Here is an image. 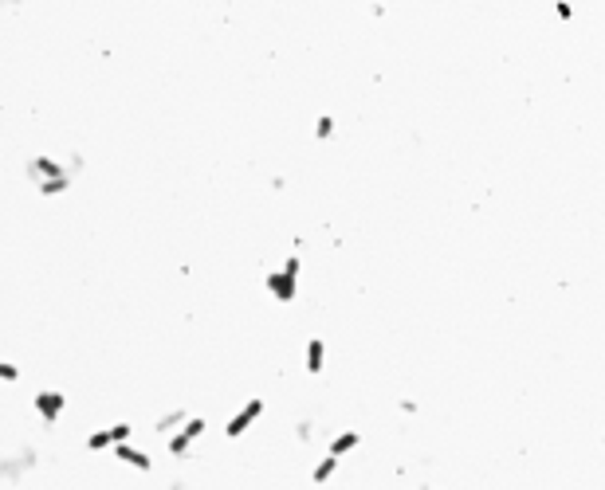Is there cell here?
I'll return each mask as SVG.
<instances>
[{"label": "cell", "instance_id": "6da1fadb", "mask_svg": "<svg viewBox=\"0 0 605 490\" xmlns=\"http://www.w3.org/2000/svg\"><path fill=\"white\" fill-rule=\"evenodd\" d=\"M260 416H264V400H260V397H252V400H248V404L240 408L236 416H232L228 423H224V435H228V440H240V435H244V431L252 428V423H256Z\"/></svg>", "mask_w": 605, "mask_h": 490}, {"label": "cell", "instance_id": "9c48e42d", "mask_svg": "<svg viewBox=\"0 0 605 490\" xmlns=\"http://www.w3.org/2000/svg\"><path fill=\"white\" fill-rule=\"evenodd\" d=\"M358 443H362V435H358V431H338V435H334V440H331V451H326V455H334V459H342V455H346V451H354V448H358Z\"/></svg>", "mask_w": 605, "mask_h": 490}, {"label": "cell", "instance_id": "e0dca14e", "mask_svg": "<svg viewBox=\"0 0 605 490\" xmlns=\"http://www.w3.org/2000/svg\"><path fill=\"white\" fill-rule=\"evenodd\" d=\"M295 435H299L303 443H307V440H311V423H299V428H295Z\"/></svg>", "mask_w": 605, "mask_h": 490}, {"label": "cell", "instance_id": "7c38bea8", "mask_svg": "<svg viewBox=\"0 0 605 490\" xmlns=\"http://www.w3.org/2000/svg\"><path fill=\"white\" fill-rule=\"evenodd\" d=\"M106 448H114L111 428H99V431H91V435H87V451H106Z\"/></svg>", "mask_w": 605, "mask_h": 490}, {"label": "cell", "instance_id": "4fadbf2b", "mask_svg": "<svg viewBox=\"0 0 605 490\" xmlns=\"http://www.w3.org/2000/svg\"><path fill=\"white\" fill-rule=\"evenodd\" d=\"M331 134H334V118H331V114H318V118H315V137H318V142H326Z\"/></svg>", "mask_w": 605, "mask_h": 490}, {"label": "cell", "instance_id": "5bb4252c", "mask_svg": "<svg viewBox=\"0 0 605 490\" xmlns=\"http://www.w3.org/2000/svg\"><path fill=\"white\" fill-rule=\"evenodd\" d=\"M111 435H114V448H118V443H130L134 428H130V423H111Z\"/></svg>", "mask_w": 605, "mask_h": 490}, {"label": "cell", "instance_id": "ba28073f", "mask_svg": "<svg viewBox=\"0 0 605 490\" xmlns=\"http://www.w3.org/2000/svg\"><path fill=\"white\" fill-rule=\"evenodd\" d=\"M189 420H193V416H189V412H185V408H173V412H165V416H162V420H157V423H154V431H157V435H170V431H173V428H177V431H181V428H185V423H189Z\"/></svg>", "mask_w": 605, "mask_h": 490}, {"label": "cell", "instance_id": "5b68a950", "mask_svg": "<svg viewBox=\"0 0 605 490\" xmlns=\"http://www.w3.org/2000/svg\"><path fill=\"white\" fill-rule=\"evenodd\" d=\"M267 290H272V298L275 302H291V298L299 295V287H295V279L291 275H283V270H267Z\"/></svg>", "mask_w": 605, "mask_h": 490}, {"label": "cell", "instance_id": "ac0fdd59", "mask_svg": "<svg viewBox=\"0 0 605 490\" xmlns=\"http://www.w3.org/2000/svg\"><path fill=\"white\" fill-rule=\"evenodd\" d=\"M421 490H433V486H421Z\"/></svg>", "mask_w": 605, "mask_h": 490}, {"label": "cell", "instance_id": "52a82bcc", "mask_svg": "<svg viewBox=\"0 0 605 490\" xmlns=\"http://www.w3.org/2000/svg\"><path fill=\"white\" fill-rule=\"evenodd\" d=\"M303 365H307V372H323V365H326V346H323V338H311V341H307Z\"/></svg>", "mask_w": 605, "mask_h": 490}, {"label": "cell", "instance_id": "3957f363", "mask_svg": "<svg viewBox=\"0 0 605 490\" xmlns=\"http://www.w3.org/2000/svg\"><path fill=\"white\" fill-rule=\"evenodd\" d=\"M205 428H209L205 416H193V420H189L185 428L173 431V435H170V455H177V459H181L189 448H193V440H201V435H205Z\"/></svg>", "mask_w": 605, "mask_h": 490}, {"label": "cell", "instance_id": "277c9868", "mask_svg": "<svg viewBox=\"0 0 605 490\" xmlns=\"http://www.w3.org/2000/svg\"><path fill=\"white\" fill-rule=\"evenodd\" d=\"M28 173H32V181H35V185H40V181L67 177V169H63L60 161H55V157H43V153H40V157H32V161H28Z\"/></svg>", "mask_w": 605, "mask_h": 490}, {"label": "cell", "instance_id": "9a60e30c", "mask_svg": "<svg viewBox=\"0 0 605 490\" xmlns=\"http://www.w3.org/2000/svg\"><path fill=\"white\" fill-rule=\"evenodd\" d=\"M299 270H303V263H299V255H287V259H283V275H291V279H299Z\"/></svg>", "mask_w": 605, "mask_h": 490}, {"label": "cell", "instance_id": "8992f818", "mask_svg": "<svg viewBox=\"0 0 605 490\" xmlns=\"http://www.w3.org/2000/svg\"><path fill=\"white\" fill-rule=\"evenodd\" d=\"M114 459L126 463V467H134V471H150V467H154V459L145 455L142 448H134V443H118V448H114Z\"/></svg>", "mask_w": 605, "mask_h": 490}, {"label": "cell", "instance_id": "8fae6325", "mask_svg": "<svg viewBox=\"0 0 605 490\" xmlns=\"http://www.w3.org/2000/svg\"><path fill=\"white\" fill-rule=\"evenodd\" d=\"M67 188H71V173H67V177H55V181H40L35 193H40L43 200H52V196H63Z\"/></svg>", "mask_w": 605, "mask_h": 490}, {"label": "cell", "instance_id": "d6986e66", "mask_svg": "<svg viewBox=\"0 0 605 490\" xmlns=\"http://www.w3.org/2000/svg\"><path fill=\"white\" fill-rule=\"evenodd\" d=\"M601 443H605V435H601Z\"/></svg>", "mask_w": 605, "mask_h": 490}, {"label": "cell", "instance_id": "7a4b0ae2", "mask_svg": "<svg viewBox=\"0 0 605 490\" xmlns=\"http://www.w3.org/2000/svg\"><path fill=\"white\" fill-rule=\"evenodd\" d=\"M32 408H35V416H40L43 423H55L63 416V408H67V397H63V392H52V389L32 392Z\"/></svg>", "mask_w": 605, "mask_h": 490}, {"label": "cell", "instance_id": "2e32d148", "mask_svg": "<svg viewBox=\"0 0 605 490\" xmlns=\"http://www.w3.org/2000/svg\"><path fill=\"white\" fill-rule=\"evenodd\" d=\"M0 377L9 380V384H16V380H20V369L12 361H0Z\"/></svg>", "mask_w": 605, "mask_h": 490}, {"label": "cell", "instance_id": "30bf717a", "mask_svg": "<svg viewBox=\"0 0 605 490\" xmlns=\"http://www.w3.org/2000/svg\"><path fill=\"white\" fill-rule=\"evenodd\" d=\"M334 471H338V459H334V455H323L315 467H311V482H315V486H323V482L334 479Z\"/></svg>", "mask_w": 605, "mask_h": 490}]
</instances>
